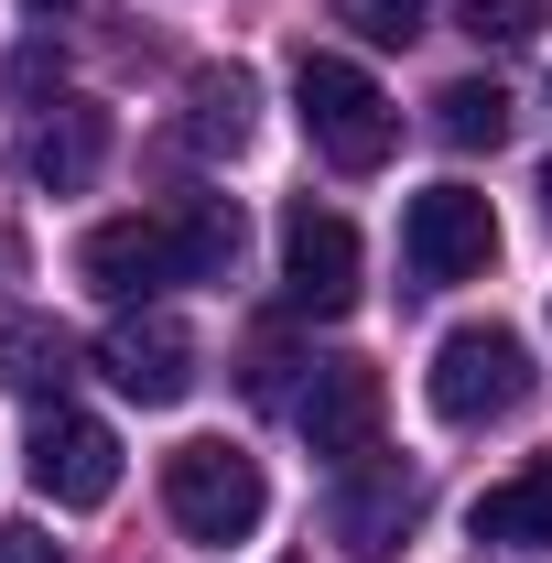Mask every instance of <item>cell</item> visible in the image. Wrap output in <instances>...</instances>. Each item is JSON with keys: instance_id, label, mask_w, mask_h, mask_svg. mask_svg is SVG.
I'll use <instances>...</instances> for the list:
<instances>
[{"instance_id": "obj_1", "label": "cell", "mask_w": 552, "mask_h": 563, "mask_svg": "<svg viewBox=\"0 0 552 563\" xmlns=\"http://www.w3.org/2000/svg\"><path fill=\"white\" fill-rule=\"evenodd\" d=\"M292 109H303V141L336 174H379L401 152V109L379 98V76L357 66V55H303L292 66Z\"/></svg>"}, {"instance_id": "obj_2", "label": "cell", "mask_w": 552, "mask_h": 563, "mask_svg": "<svg viewBox=\"0 0 552 563\" xmlns=\"http://www.w3.org/2000/svg\"><path fill=\"white\" fill-rule=\"evenodd\" d=\"M163 509H174L185 542H250L261 509H272V477H261V455H239V444L207 433V444L163 455Z\"/></svg>"}, {"instance_id": "obj_3", "label": "cell", "mask_w": 552, "mask_h": 563, "mask_svg": "<svg viewBox=\"0 0 552 563\" xmlns=\"http://www.w3.org/2000/svg\"><path fill=\"white\" fill-rule=\"evenodd\" d=\"M433 412L455 422V433H477V422H509L531 401V347L509 336V325H455L444 347H433Z\"/></svg>"}, {"instance_id": "obj_4", "label": "cell", "mask_w": 552, "mask_h": 563, "mask_svg": "<svg viewBox=\"0 0 552 563\" xmlns=\"http://www.w3.org/2000/svg\"><path fill=\"white\" fill-rule=\"evenodd\" d=\"M379 412H390V390H379L368 357H314V379L292 390V433H303L325 466H357V455L379 444Z\"/></svg>"}, {"instance_id": "obj_5", "label": "cell", "mask_w": 552, "mask_h": 563, "mask_svg": "<svg viewBox=\"0 0 552 563\" xmlns=\"http://www.w3.org/2000/svg\"><path fill=\"white\" fill-rule=\"evenodd\" d=\"M401 261H412V282H477L487 261H498V217H487L477 185H433V196H412V217H401Z\"/></svg>"}, {"instance_id": "obj_6", "label": "cell", "mask_w": 552, "mask_h": 563, "mask_svg": "<svg viewBox=\"0 0 552 563\" xmlns=\"http://www.w3.org/2000/svg\"><path fill=\"white\" fill-rule=\"evenodd\" d=\"M422 520V477L401 466V455H357V466H336V498H325V531H336L346 553H401Z\"/></svg>"}, {"instance_id": "obj_7", "label": "cell", "mask_w": 552, "mask_h": 563, "mask_svg": "<svg viewBox=\"0 0 552 563\" xmlns=\"http://www.w3.org/2000/svg\"><path fill=\"white\" fill-rule=\"evenodd\" d=\"M281 303L292 314H346L357 303V228L336 207H281Z\"/></svg>"}, {"instance_id": "obj_8", "label": "cell", "mask_w": 552, "mask_h": 563, "mask_svg": "<svg viewBox=\"0 0 552 563\" xmlns=\"http://www.w3.org/2000/svg\"><path fill=\"white\" fill-rule=\"evenodd\" d=\"M33 488L55 498V509H109L120 498V433L98 412H55L33 422Z\"/></svg>"}, {"instance_id": "obj_9", "label": "cell", "mask_w": 552, "mask_h": 563, "mask_svg": "<svg viewBox=\"0 0 552 563\" xmlns=\"http://www.w3.org/2000/svg\"><path fill=\"white\" fill-rule=\"evenodd\" d=\"M76 272L98 282L109 303H152V292H174V282H185V239H174V207H163V217H109V228H87Z\"/></svg>"}, {"instance_id": "obj_10", "label": "cell", "mask_w": 552, "mask_h": 563, "mask_svg": "<svg viewBox=\"0 0 552 563\" xmlns=\"http://www.w3.org/2000/svg\"><path fill=\"white\" fill-rule=\"evenodd\" d=\"M98 368L131 390L141 412H174L185 390H196V336L174 325V314H152V303H131L109 336H98Z\"/></svg>"}, {"instance_id": "obj_11", "label": "cell", "mask_w": 552, "mask_h": 563, "mask_svg": "<svg viewBox=\"0 0 552 563\" xmlns=\"http://www.w3.org/2000/svg\"><path fill=\"white\" fill-rule=\"evenodd\" d=\"M109 163V109L98 98H55L33 131H22V185L33 196H87Z\"/></svg>"}, {"instance_id": "obj_12", "label": "cell", "mask_w": 552, "mask_h": 563, "mask_svg": "<svg viewBox=\"0 0 552 563\" xmlns=\"http://www.w3.org/2000/svg\"><path fill=\"white\" fill-rule=\"evenodd\" d=\"M466 531H477V553H552V466H520V477L477 488Z\"/></svg>"}, {"instance_id": "obj_13", "label": "cell", "mask_w": 552, "mask_h": 563, "mask_svg": "<svg viewBox=\"0 0 552 563\" xmlns=\"http://www.w3.org/2000/svg\"><path fill=\"white\" fill-rule=\"evenodd\" d=\"M250 131H261V76L250 66H196V87H185V141L196 152H250Z\"/></svg>"}, {"instance_id": "obj_14", "label": "cell", "mask_w": 552, "mask_h": 563, "mask_svg": "<svg viewBox=\"0 0 552 563\" xmlns=\"http://www.w3.org/2000/svg\"><path fill=\"white\" fill-rule=\"evenodd\" d=\"M0 379H11L22 401H44V412H55V401H66V379H76V336L55 325V314H11V325H0Z\"/></svg>"}, {"instance_id": "obj_15", "label": "cell", "mask_w": 552, "mask_h": 563, "mask_svg": "<svg viewBox=\"0 0 552 563\" xmlns=\"http://www.w3.org/2000/svg\"><path fill=\"white\" fill-rule=\"evenodd\" d=\"M174 239H185V282H228L239 250H250V217H239V196H185Z\"/></svg>"}, {"instance_id": "obj_16", "label": "cell", "mask_w": 552, "mask_h": 563, "mask_svg": "<svg viewBox=\"0 0 552 563\" xmlns=\"http://www.w3.org/2000/svg\"><path fill=\"white\" fill-rule=\"evenodd\" d=\"M433 131L455 141V152H498V141H509V87H498V76H455V87L433 98Z\"/></svg>"}, {"instance_id": "obj_17", "label": "cell", "mask_w": 552, "mask_h": 563, "mask_svg": "<svg viewBox=\"0 0 552 563\" xmlns=\"http://www.w3.org/2000/svg\"><path fill=\"white\" fill-rule=\"evenodd\" d=\"M455 11H466V33L498 44V55H520V44L542 33V0H455Z\"/></svg>"}, {"instance_id": "obj_18", "label": "cell", "mask_w": 552, "mask_h": 563, "mask_svg": "<svg viewBox=\"0 0 552 563\" xmlns=\"http://www.w3.org/2000/svg\"><path fill=\"white\" fill-rule=\"evenodd\" d=\"M422 11H433V0H346V22H357L368 44H412Z\"/></svg>"}, {"instance_id": "obj_19", "label": "cell", "mask_w": 552, "mask_h": 563, "mask_svg": "<svg viewBox=\"0 0 552 563\" xmlns=\"http://www.w3.org/2000/svg\"><path fill=\"white\" fill-rule=\"evenodd\" d=\"M0 563H55V542H44L33 520H0Z\"/></svg>"}, {"instance_id": "obj_20", "label": "cell", "mask_w": 552, "mask_h": 563, "mask_svg": "<svg viewBox=\"0 0 552 563\" xmlns=\"http://www.w3.org/2000/svg\"><path fill=\"white\" fill-rule=\"evenodd\" d=\"M22 11H44V22H55V11H87V0H22Z\"/></svg>"}, {"instance_id": "obj_21", "label": "cell", "mask_w": 552, "mask_h": 563, "mask_svg": "<svg viewBox=\"0 0 552 563\" xmlns=\"http://www.w3.org/2000/svg\"><path fill=\"white\" fill-rule=\"evenodd\" d=\"M542 207H552V163H542Z\"/></svg>"}]
</instances>
